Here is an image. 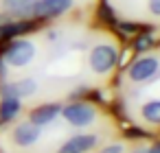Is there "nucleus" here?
Segmentation results:
<instances>
[{
	"instance_id": "nucleus-1",
	"label": "nucleus",
	"mask_w": 160,
	"mask_h": 153,
	"mask_svg": "<svg viewBox=\"0 0 160 153\" xmlns=\"http://www.w3.org/2000/svg\"><path fill=\"white\" fill-rule=\"evenodd\" d=\"M90 68L97 74H108L118 64V50L112 44H99L90 50Z\"/></svg>"
},
{
	"instance_id": "nucleus-2",
	"label": "nucleus",
	"mask_w": 160,
	"mask_h": 153,
	"mask_svg": "<svg viewBox=\"0 0 160 153\" xmlns=\"http://www.w3.org/2000/svg\"><path fill=\"white\" fill-rule=\"evenodd\" d=\"M35 57V46L27 40H18V42H11L5 53H2V59L11 66H27L31 59Z\"/></svg>"
},
{
	"instance_id": "nucleus-3",
	"label": "nucleus",
	"mask_w": 160,
	"mask_h": 153,
	"mask_svg": "<svg viewBox=\"0 0 160 153\" xmlns=\"http://www.w3.org/2000/svg\"><path fill=\"white\" fill-rule=\"evenodd\" d=\"M62 114H64V118H66L70 125H75V127H86V125H90V122L94 120V116H97V112H94L88 103H70V105H66V107L62 109Z\"/></svg>"
},
{
	"instance_id": "nucleus-4",
	"label": "nucleus",
	"mask_w": 160,
	"mask_h": 153,
	"mask_svg": "<svg viewBox=\"0 0 160 153\" xmlns=\"http://www.w3.org/2000/svg\"><path fill=\"white\" fill-rule=\"evenodd\" d=\"M72 7V0H33V18H57Z\"/></svg>"
},
{
	"instance_id": "nucleus-5",
	"label": "nucleus",
	"mask_w": 160,
	"mask_h": 153,
	"mask_svg": "<svg viewBox=\"0 0 160 153\" xmlns=\"http://www.w3.org/2000/svg\"><path fill=\"white\" fill-rule=\"evenodd\" d=\"M158 68H160V61L156 59V57H140L138 61H134L132 66H129V79L132 81H136V83H145V81H149L156 72H158Z\"/></svg>"
},
{
	"instance_id": "nucleus-6",
	"label": "nucleus",
	"mask_w": 160,
	"mask_h": 153,
	"mask_svg": "<svg viewBox=\"0 0 160 153\" xmlns=\"http://www.w3.org/2000/svg\"><path fill=\"white\" fill-rule=\"evenodd\" d=\"M97 146V136L83 133V136H75L70 140H66L57 153H88Z\"/></svg>"
},
{
	"instance_id": "nucleus-7",
	"label": "nucleus",
	"mask_w": 160,
	"mask_h": 153,
	"mask_svg": "<svg viewBox=\"0 0 160 153\" xmlns=\"http://www.w3.org/2000/svg\"><path fill=\"white\" fill-rule=\"evenodd\" d=\"M40 138V127L35 122H22L13 129V142L18 146H31Z\"/></svg>"
},
{
	"instance_id": "nucleus-8",
	"label": "nucleus",
	"mask_w": 160,
	"mask_h": 153,
	"mask_svg": "<svg viewBox=\"0 0 160 153\" xmlns=\"http://www.w3.org/2000/svg\"><path fill=\"white\" fill-rule=\"evenodd\" d=\"M38 90V83L33 79H22L16 83H5L2 85V96H16V98H27Z\"/></svg>"
},
{
	"instance_id": "nucleus-9",
	"label": "nucleus",
	"mask_w": 160,
	"mask_h": 153,
	"mask_svg": "<svg viewBox=\"0 0 160 153\" xmlns=\"http://www.w3.org/2000/svg\"><path fill=\"white\" fill-rule=\"evenodd\" d=\"M59 112H62V107H59L57 103L40 105V107H35V109L31 112V122H35L38 127L48 125V122H53V120L57 118V114H59Z\"/></svg>"
},
{
	"instance_id": "nucleus-10",
	"label": "nucleus",
	"mask_w": 160,
	"mask_h": 153,
	"mask_svg": "<svg viewBox=\"0 0 160 153\" xmlns=\"http://www.w3.org/2000/svg\"><path fill=\"white\" fill-rule=\"evenodd\" d=\"M33 29V22H5V24H0V40H11V37H18L27 31Z\"/></svg>"
},
{
	"instance_id": "nucleus-11",
	"label": "nucleus",
	"mask_w": 160,
	"mask_h": 153,
	"mask_svg": "<svg viewBox=\"0 0 160 153\" xmlns=\"http://www.w3.org/2000/svg\"><path fill=\"white\" fill-rule=\"evenodd\" d=\"M9 2V11L11 16L24 20V18H33V0H7Z\"/></svg>"
},
{
	"instance_id": "nucleus-12",
	"label": "nucleus",
	"mask_w": 160,
	"mask_h": 153,
	"mask_svg": "<svg viewBox=\"0 0 160 153\" xmlns=\"http://www.w3.org/2000/svg\"><path fill=\"white\" fill-rule=\"evenodd\" d=\"M20 112V98L16 96H5L0 103V120H11Z\"/></svg>"
},
{
	"instance_id": "nucleus-13",
	"label": "nucleus",
	"mask_w": 160,
	"mask_h": 153,
	"mask_svg": "<svg viewBox=\"0 0 160 153\" xmlns=\"http://www.w3.org/2000/svg\"><path fill=\"white\" fill-rule=\"evenodd\" d=\"M142 118L147 122L160 125V101H149L142 105Z\"/></svg>"
},
{
	"instance_id": "nucleus-14",
	"label": "nucleus",
	"mask_w": 160,
	"mask_h": 153,
	"mask_svg": "<svg viewBox=\"0 0 160 153\" xmlns=\"http://www.w3.org/2000/svg\"><path fill=\"white\" fill-rule=\"evenodd\" d=\"M151 42H153L151 35H140V37L136 40V50H138V53H145V50L151 46Z\"/></svg>"
},
{
	"instance_id": "nucleus-15",
	"label": "nucleus",
	"mask_w": 160,
	"mask_h": 153,
	"mask_svg": "<svg viewBox=\"0 0 160 153\" xmlns=\"http://www.w3.org/2000/svg\"><path fill=\"white\" fill-rule=\"evenodd\" d=\"M147 9H149L151 16L160 18V0H147Z\"/></svg>"
},
{
	"instance_id": "nucleus-16",
	"label": "nucleus",
	"mask_w": 160,
	"mask_h": 153,
	"mask_svg": "<svg viewBox=\"0 0 160 153\" xmlns=\"http://www.w3.org/2000/svg\"><path fill=\"white\" fill-rule=\"evenodd\" d=\"M103 153H123V146L121 144H112V146H105Z\"/></svg>"
},
{
	"instance_id": "nucleus-17",
	"label": "nucleus",
	"mask_w": 160,
	"mask_h": 153,
	"mask_svg": "<svg viewBox=\"0 0 160 153\" xmlns=\"http://www.w3.org/2000/svg\"><path fill=\"white\" fill-rule=\"evenodd\" d=\"M147 153H160V142H158V144H153V146H151Z\"/></svg>"
},
{
	"instance_id": "nucleus-18",
	"label": "nucleus",
	"mask_w": 160,
	"mask_h": 153,
	"mask_svg": "<svg viewBox=\"0 0 160 153\" xmlns=\"http://www.w3.org/2000/svg\"><path fill=\"white\" fill-rule=\"evenodd\" d=\"M5 22H9V16H5V13H0V24H5Z\"/></svg>"
},
{
	"instance_id": "nucleus-19",
	"label": "nucleus",
	"mask_w": 160,
	"mask_h": 153,
	"mask_svg": "<svg viewBox=\"0 0 160 153\" xmlns=\"http://www.w3.org/2000/svg\"><path fill=\"white\" fill-rule=\"evenodd\" d=\"M5 2H7V0H5Z\"/></svg>"
}]
</instances>
